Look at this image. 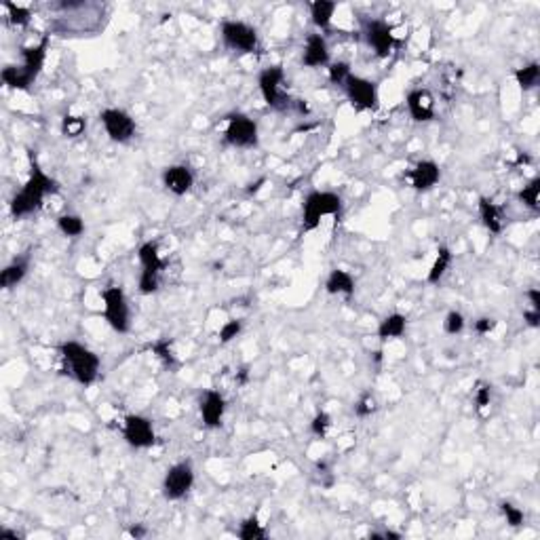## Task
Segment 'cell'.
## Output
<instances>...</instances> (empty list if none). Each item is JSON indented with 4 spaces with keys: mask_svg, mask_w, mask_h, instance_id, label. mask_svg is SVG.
<instances>
[{
    "mask_svg": "<svg viewBox=\"0 0 540 540\" xmlns=\"http://www.w3.org/2000/svg\"><path fill=\"white\" fill-rule=\"evenodd\" d=\"M59 355H61V359H64V363H66L68 374H70L78 384L91 386V384L97 380L101 361H99V357H97L91 349H87V346L80 344V342L70 340V342L59 344Z\"/></svg>",
    "mask_w": 540,
    "mask_h": 540,
    "instance_id": "3",
    "label": "cell"
},
{
    "mask_svg": "<svg viewBox=\"0 0 540 540\" xmlns=\"http://www.w3.org/2000/svg\"><path fill=\"white\" fill-rule=\"evenodd\" d=\"M353 72H351V66L346 64V61H336V64H330L328 66V76H330V82L332 85H336V87H344V82L349 80V76H351Z\"/></svg>",
    "mask_w": 540,
    "mask_h": 540,
    "instance_id": "31",
    "label": "cell"
},
{
    "mask_svg": "<svg viewBox=\"0 0 540 540\" xmlns=\"http://www.w3.org/2000/svg\"><path fill=\"white\" fill-rule=\"evenodd\" d=\"M405 326H407L405 314L393 312V314H388V316H384V319L380 321V326H378V338H380L382 342L393 340V338H401V336L405 334Z\"/></svg>",
    "mask_w": 540,
    "mask_h": 540,
    "instance_id": "23",
    "label": "cell"
},
{
    "mask_svg": "<svg viewBox=\"0 0 540 540\" xmlns=\"http://www.w3.org/2000/svg\"><path fill=\"white\" fill-rule=\"evenodd\" d=\"M59 190L57 182L47 175L41 165L36 163V159L32 156V171H30V177L28 182L22 186V190L13 196L11 200V215L15 220H22V218H28V215H32L34 211H38L43 207V200L47 194H55Z\"/></svg>",
    "mask_w": 540,
    "mask_h": 540,
    "instance_id": "1",
    "label": "cell"
},
{
    "mask_svg": "<svg viewBox=\"0 0 540 540\" xmlns=\"http://www.w3.org/2000/svg\"><path fill=\"white\" fill-rule=\"evenodd\" d=\"M330 426H332V416H330L328 411H319V414L312 418V422H310V433L323 439V437H326V433H328Z\"/></svg>",
    "mask_w": 540,
    "mask_h": 540,
    "instance_id": "34",
    "label": "cell"
},
{
    "mask_svg": "<svg viewBox=\"0 0 540 540\" xmlns=\"http://www.w3.org/2000/svg\"><path fill=\"white\" fill-rule=\"evenodd\" d=\"M515 80H517V85L523 91L534 89L538 85V80H540V66L536 61H532V64H527L523 68H517L515 70Z\"/></svg>",
    "mask_w": 540,
    "mask_h": 540,
    "instance_id": "26",
    "label": "cell"
},
{
    "mask_svg": "<svg viewBox=\"0 0 540 540\" xmlns=\"http://www.w3.org/2000/svg\"><path fill=\"white\" fill-rule=\"evenodd\" d=\"M226 411V399L220 391H205L200 397V420L207 428H218L222 426Z\"/></svg>",
    "mask_w": 540,
    "mask_h": 540,
    "instance_id": "15",
    "label": "cell"
},
{
    "mask_svg": "<svg viewBox=\"0 0 540 540\" xmlns=\"http://www.w3.org/2000/svg\"><path fill=\"white\" fill-rule=\"evenodd\" d=\"M283 78H285V72L281 66H270V68L262 70L258 76V87H260V93H262L266 105H270L272 110H279V112L289 110V108L295 103L293 99H289L287 95L281 93Z\"/></svg>",
    "mask_w": 540,
    "mask_h": 540,
    "instance_id": "7",
    "label": "cell"
},
{
    "mask_svg": "<svg viewBox=\"0 0 540 540\" xmlns=\"http://www.w3.org/2000/svg\"><path fill=\"white\" fill-rule=\"evenodd\" d=\"M302 64L306 68H323L330 66V47L323 34H308L306 47L302 53Z\"/></svg>",
    "mask_w": 540,
    "mask_h": 540,
    "instance_id": "19",
    "label": "cell"
},
{
    "mask_svg": "<svg viewBox=\"0 0 540 540\" xmlns=\"http://www.w3.org/2000/svg\"><path fill=\"white\" fill-rule=\"evenodd\" d=\"M194 486V469L190 462H177L167 469L163 479V496L167 500H182Z\"/></svg>",
    "mask_w": 540,
    "mask_h": 540,
    "instance_id": "9",
    "label": "cell"
},
{
    "mask_svg": "<svg viewBox=\"0 0 540 540\" xmlns=\"http://www.w3.org/2000/svg\"><path fill=\"white\" fill-rule=\"evenodd\" d=\"M150 351L161 359V363L169 370H175L180 363H177V357L173 355L171 351V340L169 338H159L154 344H150Z\"/></svg>",
    "mask_w": 540,
    "mask_h": 540,
    "instance_id": "28",
    "label": "cell"
},
{
    "mask_svg": "<svg viewBox=\"0 0 540 540\" xmlns=\"http://www.w3.org/2000/svg\"><path fill=\"white\" fill-rule=\"evenodd\" d=\"M28 268H30V256H22V258H15L9 266H5V270L0 272V287L3 289H13L17 287L26 275H28Z\"/></svg>",
    "mask_w": 540,
    "mask_h": 540,
    "instance_id": "20",
    "label": "cell"
},
{
    "mask_svg": "<svg viewBox=\"0 0 540 540\" xmlns=\"http://www.w3.org/2000/svg\"><path fill=\"white\" fill-rule=\"evenodd\" d=\"M382 534H384V540H388V538L399 540V538H401V534H399V532H393V530H386V532H382Z\"/></svg>",
    "mask_w": 540,
    "mask_h": 540,
    "instance_id": "46",
    "label": "cell"
},
{
    "mask_svg": "<svg viewBox=\"0 0 540 540\" xmlns=\"http://www.w3.org/2000/svg\"><path fill=\"white\" fill-rule=\"evenodd\" d=\"M0 538H13V540H17L20 534H17V532H11V530H0Z\"/></svg>",
    "mask_w": 540,
    "mask_h": 540,
    "instance_id": "45",
    "label": "cell"
},
{
    "mask_svg": "<svg viewBox=\"0 0 540 540\" xmlns=\"http://www.w3.org/2000/svg\"><path fill=\"white\" fill-rule=\"evenodd\" d=\"M226 144L233 148H256L258 146V123L247 115H231L224 133Z\"/></svg>",
    "mask_w": 540,
    "mask_h": 540,
    "instance_id": "12",
    "label": "cell"
},
{
    "mask_svg": "<svg viewBox=\"0 0 540 540\" xmlns=\"http://www.w3.org/2000/svg\"><path fill=\"white\" fill-rule=\"evenodd\" d=\"M450 264H452V251H450L446 245H442V247L437 249V258H435L433 266H430V270H428V275H426V281H428L430 285L439 283L442 277L446 275V270L450 268Z\"/></svg>",
    "mask_w": 540,
    "mask_h": 540,
    "instance_id": "25",
    "label": "cell"
},
{
    "mask_svg": "<svg viewBox=\"0 0 540 540\" xmlns=\"http://www.w3.org/2000/svg\"><path fill=\"white\" fill-rule=\"evenodd\" d=\"M163 186L171 194L184 196L194 186V173H192V169L188 165H169L163 171Z\"/></svg>",
    "mask_w": 540,
    "mask_h": 540,
    "instance_id": "18",
    "label": "cell"
},
{
    "mask_svg": "<svg viewBox=\"0 0 540 540\" xmlns=\"http://www.w3.org/2000/svg\"><path fill=\"white\" fill-rule=\"evenodd\" d=\"M5 9L9 11V22L13 26H17V28H26L30 24V20H32V13L26 7H17L13 3H5Z\"/></svg>",
    "mask_w": 540,
    "mask_h": 540,
    "instance_id": "33",
    "label": "cell"
},
{
    "mask_svg": "<svg viewBox=\"0 0 540 540\" xmlns=\"http://www.w3.org/2000/svg\"><path fill=\"white\" fill-rule=\"evenodd\" d=\"M222 41L228 49L237 53H256L258 51V32L243 22H224L222 24Z\"/></svg>",
    "mask_w": 540,
    "mask_h": 540,
    "instance_id": "11",
    "label": "cell"
},
{
    "mask_svg": "<svg viewBox=\"0 0 540 540\" xmlns=\"http://www.w3.org/2000/svg\"><path fill=\"white\" fill-rule=\"evenodd\" d=\"M525 295H527V300H530V304H532V310H540V289H538V287H532V289L525 291Z\"/></svg>",
    "mask_w": 540,
    "mask_h": 540,
    "instance_id": "42",
    "label": "cell"
},
{
    "mask_svg": "<svg viewBox=\"0 0 540 540\" xmlns=\"http://www.w3.org/2000/svg\"><path fill=\"white\" fill-rule=\"evenodd\" d=\"M264 184V177L260 180V182H256V184H251V188H247V192H258L260 190V186Z\"/></svg>",
    "mask_w": 540,
    "mask_h": 540,
    "instance_id": "47",
    "label": "cell"
},
{
    "mask_svg": "<svg viewBox=\"0 0 540 540\" xmlns=\"http://www.w3.org/2000/svg\"><path fill=\"white\" fill-rule=\"evenodd\" d=\"M336 9H338V5L332 3V0H314V3H310V17H312V24H314L319 30H330L332 17H334Z\"/></svg>",
    "mask_w": 540,
    "mask_h": 540,
    "instance_id": "24",
    "label": "cell"
},
{
    "mask_svg": "<svg viewBox=\"0 0 540 540\" xmlns=\"http://www.w3.org/2000/svg\"><path fill=\"white\" fill-rule=\"evenodd\" d=\"M409 117L416 123H428L435 119V99L426 89H414L405 97Z\"/></svg>",
    "mask_w": 540,
    "mask_h": 540,
    "instance_id": "16",
    "label": "cell"
},
{
    "mask_svg": "<svg viewBox=\"0 0 540 540\" xmlns=\"http://www.w3.org/2000/svg\"><path fill=\"white\" fill-rule=\"evenodd\" d=\"M374 411H376V399H374L370 393H365V395L355 403V416H357V418H370Z\"/></svg>",
    "mask_w": 540,
    "mask_h": 540,
    "instance_id": "38",
    "label": "cell"
},
{
    "mask_svg": "<svg viewBox=\"0 0 540 540\" xmlns=\"http://www.w3.org/2000/svg\"><path fill=\"white\" fill-rule=\"evenodd\" d=\"M405 177L411 182V188L418 192H426L442 180V169L435 161H420L411 171L405 173Z\"/></svg>",
    "mask_w": 540,
    "mask_h": 540,
    "instance_id": "17",
    "label": "cell"
},
{
    "mask_svg": "<svg viewBox=\"0 0 540 540\" xmlns=\"http://www.w3.org/2000/svg\"><path fill=\"white\" fill-rule=\"evenodd\" d=\"M99 121H101L108 138L117 144L131 142L138 131L133 117L129 112L121 110V108H105V110H101V115H99Z\"/></svg>",
    "mask_w": 540,
    "mask_h": 540,
    "instance_id": "8",
    "label": "cell"
},
{
    "mask_svg": "<svg viewBox=\"0 0 540 540\" xmlns=\"http://www.w3.org/2000/svg\"><path fill=\"white\" fill-rule=\"evenodd\" d=\"M342 211V198L336 192H321L314 190L304 198L302 205V222L304 231L310 233L321 224L323 215H340Z\"/></svg>",
    "mask_w": 540,
    "mask_h": 540,
    "instance_id": "4",
    "label": "cell"
},
{
    "mask_svg": "<svg viewBox=\"0 0 540 540\" xmlns=\"http://www.w3.org/2000/svg\"><path fill=\"white\" fill-rule=\"evenodd\" d=\"M342 89H344L349 101L357 108V110H376L378 108V87H376V82H372L363 76L351 74Z\"/></svg>",
    "mask_w": 540,
    "mask_h": 540,
    "instance_id": "13",
    "label": "cell"
},
{
    "mask_svg": "<svg viewBox=\"0 0 540 540\" xmlns=\"http://www.w3.org/2000/svg\"><path fill=\"white\" fill-rule=\"evenodd\" d=\"M123 437L136 450H148L156 444V433H154L152 422L146 416H140V414L125 416Z\"/></svg>",
    "mask_w": 540,
    "mask_h": 540,
    "instance_id": "10",
    "label": "cell"
},
{
    "mask_svg": "<svg viewBox=\"0 0 540 540\" xmlns=\"http://www.w3.org/2000/svg\"><path fill=\"white\" fill-rule=\"evenodd\" d=\"M47 49H49V36H45L38 45L32 47H24L22 53V64L20 66H7L3 70V82L11 89H30L36 80V76L43 70L45 57H47Z\"/></svg>",
    "mask_w": 540,
    "mask_h": 540,
    "instance_id": "2",
    "label": "cell"
},
{
    "mask_svg": "<svg viewBox=\"0 0 540 540\" xmlns=\"http://www.w3.org/2000/svg\"><path fill=\"white\" fill-rule=\"evenodd\" d=\"M494 328H496V319H492V316H481V319L475 321V332L481 334V336L494 332Z\"/></svg>",
    "mask_w": 540,
    "mask_h": 540,
    "instance_id": "40",
    "label": "cell"
},
{
    "mask_svg": "<svg viewBox=\"0 0 540 540\" xmlns=\"http://www.w3.org/2000/svg\"><path fill=\"white\" fill-rule=\"evenodd\" d=\"M241 330H243V323H241L239 319H231V321H226L224 326H222V330H220V342H222V344L233 342V340L241 334Z\"/></svg>",
    "mask_w": 540,
    "mask_h": 540,
    "instance_id": "36",
    "label": "cell"
},
{
    "mask_svg": "<svg viewBox=\"0 0 540 540\" xmlns=\"http://www.w3.org/2000/svg\"><path fill=\"white\" fill-rule=\"evenodd\" d=\"M523 321L530 328H540V310H523Z\"/></svg>",
    "mask_w": 540,
    "mask_h": 540,
    "instance_id": "41",
    "label": "cell"
},
{
    "mask_svg": "<svg viewBox=\"0 0 540 540\" xmlns=\"http://www.w3.org/2000/svg\"><path fill=\"white\" fill-rule=\"evenodd\" d=\"M129 534H131L133 538H142V536H146V527H144V525H133V527L129 530Z\"/></svg>",
    "mask_w": 540,
    "mask_h": 540,
    "instance_id": "43",
    "label": "cell"
},
{
    "mask_svg": "<svg viewBox=\"0 0 540 540\" xmlns=\"http://www.w3.org/2000/svg\"><path fill=\"white\" fill-rule=\"evenodd\" d=\"M57 228L61 231V235H66L70 239H76L85 233V222H82L80 215L66 213V215H61V218H57Z\"/></svg>",
    "mask_w": 540,
    "mask_h": 540,
    "instance_id": "27",
    "label": "cell"
},
{
    "mask_svg": "<svg viewBox=\"0 0 540 540\" xmlns=\"http://www.w3.org/2000/svg\"><path fill=\"white\" fill-rule=\"evenodd\" d=\"M363 34H365L367 45L374 49V53L378 57H388L393 47L397 45L393 28L384 20H365L363 22Z\"/></svg>",
    "mask_w": 540,
    "mask_h": 540,
    "instance_id": "14",
    "label": "cell"
},
{
    "mask_svg": "<svg viewBox=\"0 0 540 540\" xmlns=\"http://www.w3.org/2000/svg\"><path fill=\"white\" fill-rule=\"evenodd\" d=\"M490 399H492V388L488 384H481L475 393V407L477 409H483L490 405Z\"/></svg>",
    "mask_w": 540,
    "mask_h": 540,
    "instance_id": "39",
    "label": "cell"
},
{
    "mask_svg": "<svg viewBox=\"0 0 540 540\" xmlns=\"http://www.w3.org/2000/svg\"><path fill=\"white\" fill-rule=\"evenodd\" d=\"M247 380H249V372H247V367H243V370L239 372L237 382H239V384H247Z\"/></svg>",
    "mask_w": 540,
    "mask_h": 540,
    "instance_id": "44",
    "label": "cell"
},
{
    "mask_svg": "<svg viewBox=\"0 0 540 540\" xmlns=\"http://www.w3.org/2000/svg\"><path fill=\"white\" fill-rule=\"evenodd\" d=\"M239 538L241 540H264L266 538V530L262 527V523L258 521V517H247L241 525H239Z\"/></svg>",
    "mask_w": 540,
    "mask_h": 540,
    "instance_id": "29",
    "label": "cell"
},
{
    "mask_svg": "<svg viewBox=\"0 0 540 540\" xmlns=\"http://www.w3.org/2000/svg\"><path fill=\"white\" fill-rule=\"evenodd\" d=\"M444 330H446V334H450V336L460 334V332L465 330V316H462V312H458V310L448 312V316H446V321H444Z\"/></svg>",
    "mask_w": 540,
    "mask_h": 540,
    "instance_id": "35",
    "label": "cell"
},
{
    "mask_svg": "<svg viewBox=\"0 0 540 540\" xmlns=\"http://www.w3.org/2000/svg\"><path fill=\"white\" fill-rule=\"evenodd\" d=\"M87 129V121L82 117H70L66 115L64 121H61V133L66 138H78L82 136V131Z\"/></svg>",
    "mask_w": 540,
    "mask_h": 540,
    "instance_id": "32",
    "label": "cell"
},
{
    "mask_svg": "<svg viewBox=\"0 0 540 540\" xmlns=\"http://www.w3.org/2000/svg\"><path fill=\"white\" fill-rule=\"evenodd\" d=\"M500 511H502V515H504V519H506V523H509L511 527H519V525L523 523V511H521L519 506H515V504H511V502H502V504H500Z\"/></svg>",
    "mask_w": 540,
    "mask_h": 540,
    "instance_id": "37",
    "label": "cell"
},
{
    "mask_svg": "<svg viewBox=\"0 0 540 540\" xmlns=\"http://www.w3.org/2000/svg\"><path fill=\"white\" fill-rule=\"evenodd\" d=\"M101 300L108 326L119 334H127L131 330V312L125 291L121 287H108L101 291Z\"/></svg>",
    "mask_w": 540,
    "mask_h": 540,
    "instance_id": "5",
    "label": "cell"
},
{
    "mask_svg": "<svg viewBox=\"0 0 540 540\" xmlns=\"http://www.w3.org/2000/svg\"><path fill=\"white\" fill-rule=\"evenodd\" d=\"M138 258L142 264V272H140V293L150 295L159 289V279L161 272L165 268V262L159 254V245L148 241L138 249Z\"/></svg>",
    "mask_w": 540,
    "mask_h": 540,
    "instance_id": "6",
    "label": "cell"
},
{
    "mask_svg": "<svg viewBox=\"0 0 540 540\" xmlns=\"http://www.w3.org/2000/svg\"><path fill=\"white\" fill-rule=\"evenodd\" d=\"M326 291L330 295H346V298H353L355 295V279L351 272L342 270V268H334L326 281Z\"/></svg>",
    "mask_w": 540,
    "mask_h": 540,
    "instance_id": "21",
    "label": "cell"
},
{
    "mask_svg": "<svg viewBox=\"0 0 540 540\" xmlns=\"http://www.w3.org/2000/svg\"><path fill=\"white\" fill-rule=\"evenodd\" d=\"M479 218L492 235L502 233V213L492 198H488V196L479 198Z\"/></svg>",
    "mask_w": 540,
    "mask_h": 540,
    "instance_id": "22",
    "label": "cell"
},
{
    "mask_svg": "<svg viewBox=\"0 0 540 540\" xmlns=\"http://www.w3.org/2000/svg\"><path fill=\"white\" fill-rule=\"evenodd\" d=\"M538 194H540V177H534L527 186H523L519 192H517V198L525 205V207H530V209H538Z\"/></svg>",
    "mask_w": 540,
    "mask_h": 540,
    "instance_id": "30",
    "label": "cell"
}]
</instances>
